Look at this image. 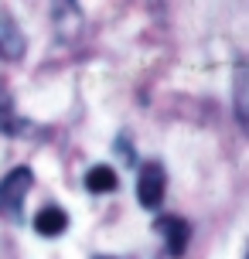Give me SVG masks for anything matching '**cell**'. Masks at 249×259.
Segmentation results:
<instances>
[{
  "label": "cell",
  "instance_id": "6da1fadb",
  "mask_svg": "<svg viewBox=\"0 0 249 259\" xmlns=\"http://www.w3.org/2000/svg\"><path fill=\"white\" fill-rule=\"evenodd\" d=\"M31 170L27 167H14L4 181H0V215L4 219H21V208H24V198L31 191Z\"/></svg>",
  "mask_w": 249,
  "mask_h": 259
},
{
  "label": "cell",
  "instance_id": "7a4b0ae2",
  "mask_svg": "<svg viewBox=\"0 0 249 259\" xmlns=\"http://www.w3.org/2000/svg\"><path fill=\"white\" fill-rule=\"evenodd\" d=\"M164 191H168V178H164V167L160 164H144L140 167V178H137V198L147 211H157L164 205Z\"/></svg>",
  "mask_w": 249,
  "mask_h": 259
},
{
  "label": "cell",
  "instance_id": "3957f363",
  "mask_svg": "<svg viewBox=\"0 0 249 259\" xmlns=\"http://www.w3.org/2000/svg\"><path fill=\"white\" fill-rule=\"evenodd\" d=\"M160 232V239H164V252L174 259L184 256V249H188V239H191V229H188V222L178 219V215H164V219H157V225H154Z\"/></svg>",
  "mask_w": 249,
  "mask_h": 259
},
{
  "label": "cell",
  "instance_id": "277c9868",
  "mask_svg": "<svg viewBox=\"0 0 249 259\" xmlns=\"http://www.w3.org/2000/svg\"><path fill=\"white\" fill-rule=\"evenodd\" d=\"M232 106H236L239 130L249 137V58H242L236 65V75H232Z\"/></svg>",
  "mask_w": 249,
  "mask_h": 259
},
{
  "label": "cell",
  "instance_id": "5b68a950",
  "mask_svg": "<svg viewBox=\"0 0 249 259\" xmlns=\"http://www.w3.org/2000/svg\"><path fill=\"white\" fill-rule=\"evenodd\" d=\"M0 58L4 62H17L24 58V34L7 14H0Z\"/></svg>",
  "mask_w": 249,
  "mask_h": 259
},
{
  "label": "cell",
  "instance_id": "8992f818",
  "mask_svg": "<svg viewBox=\"0 0 249 259\" xmlns=\"http://www.w3.org/2000/svg\"><path fill=\"white\" fill-rule=\"evenodd\" d=\"M65 229H68V215L58 205H45L34 215V232L45 235V239H55V235H62Z\"/></svg>",
  "mask_w": 249,
  "mask_h": 259
},
{
  "label": "cell",
  "instance_id": "52a82bcc",
  "mask_svg": "<svg viewBox=\"0 0 249 259\" xmlns=\"http://www.w3.org/2000/svg\"><path fill=\"white\" fill-rule=\"evenodd\" d=\"M86 188H89L92 194H106L116 188V170L106 167V164H99V167H92L89 174H86Z\"/></svg>",
  "mask_w": 249,
  "mask_h": 259
},
{
  "label": "cell",
  "instance_id": "ba28073f",
  "mask_svg": "<svg viewBox=\"0 0 249 259\" xmlns=\"http://www.w3.org/2000/svg\"><path fill=\"white\" fill-rule=\"evenodd\" d=\"M0 130H4V133H21L17 116L11 113V99H7V92H0Z\"/></svg>",
  "mask_w": 249,
  "mask_h": 259
},
{
  "label": "cell",
  "instance_id": "9c48e42d",
  "mask_svg": "<svg viewBox=\"0 0 249 259\" xmlns=\"http://www.w3.org/2000/svg\"><path fill=\"white\" fill-rule=\"evenodd\" d=\"M92 259H119V256H92Z\"/></svg>",
  "mask_w": 249,
  "mask_h": 259
},
{
  "label": "cell",
  "instance_id": "30bf717a",
  "mask_svg": "<svg viewBox=\"0 0 249 259\" xmlns=\"http://www.w3.org/2000/svg\"><path fill=\"white\" fill-rule=\"evenodd\" d=\"M246 259H249V256H246Z\"/></svg>",
  "mask_w": 249,
  "mask_h": 259
}]
</instances>
